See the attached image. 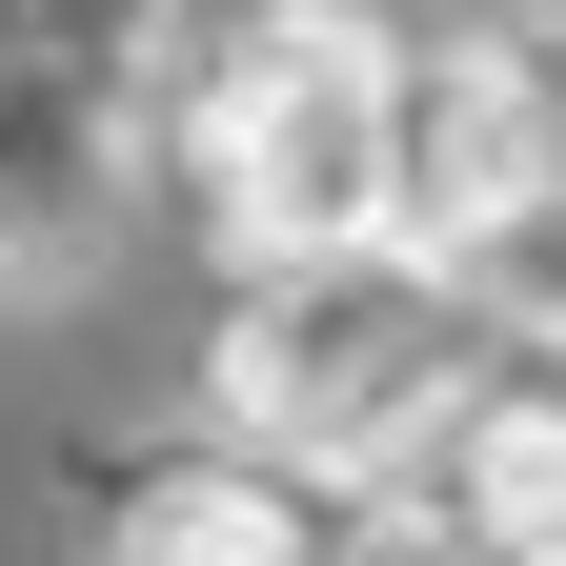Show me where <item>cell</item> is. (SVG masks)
Here are the masks:
<instances>
[{"label":"cell","instance_id":"6da1fadb","mask_svg":"<svg viewBox=\"0 0 566 566\" xmlns=\"http://www.w3.org/2000/svg\"><path fill=\"white\" fill-rule=\"evenodd\" d=\"M465 385H485V324H465V283H446V263H405V243L283 263V283H263V324L223 344L243 446H283V465H385V446H424Z\"/></svg>","mask_w":566,"mask_h":566},{"label":"cell","instance_id":"7a4b0ae2","mask_svg":"<svg viewBox=\"0 0 566 566\" xmlns=\"http://www.w3.org/2000/svg\"><path fill=\"white\" fill-rule=\"evenodd\" d=\"M385 163H405V61H385V21H344V0H283L223 61V102H202V202H223V243H263V263L385 243Z\"/></svg>","mask_w":566,"mask_h":566},{"label":"cell","instance_id":"3957f363","mask_svg":"<svg viewBox=\"0 0 566 566\" xmlns=\"http://www.w3.org/2000/svg\"><path fill=\"white\" fill-rule=\"evenodd\" d=\"M526 202H546V82L506 41L424 61V82H405V163H385V243L405 263H465V243H506Z\"/></svg>","mask_w":566,"mask_h":566},{"label":"cell","instance_id":"277c9868","mask_svg":"<svg viewBox=\"0 0 566 566\" xmlns=\"http://www.w3.org/2000/svg\"><path fill=\"white\" fill-rule=\"evenodd\" d=\"M546 506H566L546 405H485L465 424V485H446V566H546Z\"/></svg>","mask_w":566,"mask_h":566},{"label":"cell","instance_id":"5b68a950","mask_svg":"<svg viewBox=\"0 0 566 566\" xmlns=\"http://www.w3.org/2000/svg\"><path fill=\"white\" fill-rule=\"evenodd\" d=\"M102 566H304V526H283L263 485H142Z\"/></svg>","mask_w":566,"mask_h":566}]
</instances>
